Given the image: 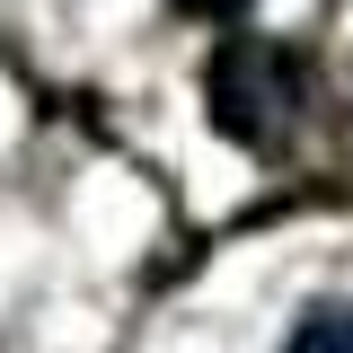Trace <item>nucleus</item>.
Masks as SVG:
<instances>
[{
  "mask_svg": "<svg viewBox=\"0 0 353 353\" xmlns=\"http://www.w3.org/2000/svg\"><path fill=\"white\" fill-rule=\"evenodd\" d=\"M283 353H353V301H318L301 327H292Z\"/></svg>",
  "mask_w": 353,
  "mask_h": 353,
  "instance_id": "f03ea898",
  "label": "nucleus"
},
{
  "mask_svg": "<svg viewBox=\"0 0 353 353\" xmlns=\"http://www.w3.org/2000/svg\"><path fill=\"white\" fill-rule=\"evenodd\" d=\"M185 18H203V27H230V18H248V0H176Z\"/></svg>",
  "mask_w": 353,
  "mask_h": 353,
  "instance_id": "7ed1b4c3",
  "label": "nucleus"
},
{
  "mask_svg": "<svg viewBox=\"0 0 353 353\" xmlns=\"http://www.w3.org/2000/svg\"><path fill=\"white\" fill-rule=\"evenodd\" d=\"M309 106V62L274 36H221L203 62V115L239 150H274Z\"/></svg>",
  "mask_w": 353,
  "mask_h": 353,
  "instance_id": "f257e3e1",
  "label": "nucleus"
}]
</instances>
